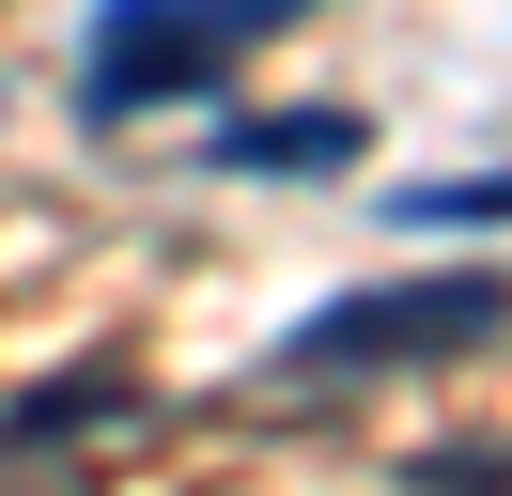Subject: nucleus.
<instances>
[{
  "instance_id": "f257e3e1",
  "label": "nucleus",
  "mask_w": 512,
  "mask_h": 496,
  "mask_svg": "<svg viewBox=\"0 0 512 496\" xmlns=\"http://www.w3.org/2000/svg\"><path fill=\"white\" fill-rule=\"evenodd\" d=\"M497 326H512V279H497V264H419V279H357V295L295 310L264 357H280V388H373V372H450V357H481Z\"/></svg>"
},
{
  "instance_id": "7ed1b4c3",
  "label": "nucleus",
  "mask_w": 512,
  "mask_h": 496,
  "mask_svg": "<svg viewBox=\"0 0 512 496\" xmlns=\"http://www.w3.org/2000/svg\"><path fill=\"white\" fill-rule=\"evenodd\" d=\"M373 155V109H342V93H311V109H264V124H218L202 140V171H249V186H326Z\"/></svg>"
},
{
  "instance_id": "f03ea898",
  "label": "nucleus",
  "mask_w": 512,
  "mask_h": 496,
  "mask_svg": "<svg viewBox=\"0 0 512 496\" xmlns=\"http://www.w3.org/2000/svg\"><path fill=\"white\" fill-rule=\"evenodd\" d=\"M326 0H94L78 31V124H140V109H202L249 47H280Z\"/></svg>"
},
{
  "instance_id": "39448f33",
  "label": "nucleus",
  "mask_w": 512,
  "mask_h": 496,
  "mask_svg": "<svg viewBox=\"0 0 512 496\" xmlns=\"http://www.w3.org/2000/svg\"><path fill=\"white\" fill-rule=\"evenodd\" d=\"M388 233H512V171H419V186H388Z\"/></svg>"
},
{
  "instance_id": "20e7f679",
  "label": "nucleus",
  "mask_w": 512,
  "mask_h": 496,
  "mask_svg": "<svg viewBox=\"0 0 512 496\" xmlns=\"http://www.w3.org/2000/svg\"><path fill=\"white\" fill-rule=\"evenodd\" d=\"M140 419V372L125 357H78V372H32V388L0 403V465H32V450H94V434Z\"/></svg>"
},
{
  "instance_id": "423d86ee",
  "label": "nucleus",
  "mask_w": 512,
  "mask_h": 496,
  "mask_svg": "<svg viewBox=\"0 0 512 496\" xmlns=\"http://www.w3.org/2000/svg\"><path fill=\"white\" fill-rule=\"evenodd\" d=\"M419 481H466V496H512V450H497V465H450V450H435Z\"/></svg>"
}]
</instances>
